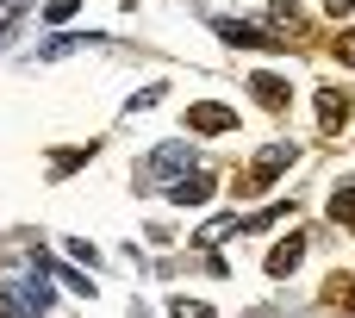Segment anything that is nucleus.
Masks as SVG:
<instances>
[{"label":"nucleus","mask_w":355,"mask_h":318,"mask_svg":"<svg viewBox=\"0 0 355 318\" xmlns=\"http://www.w3.org/2000/svg\"><path fill=\"white\" fill-rule=\"evenodd\" d=\"M50 281L44 275H0V318H44Z\"/></svg>","instance_id":"1"},{"label":"nucleus","mask_w":355,"mask_h":318,"mask_svg":"<svg viewBox=\"0 0 355 318\" xmlns=\"http://www.w3.org/2000/svg\"><path fill=\"white\" fill-rule=\"evenodd\" d=\"M293 156H300L293 144H268V150H262V156H256V162H250L237 181H231V187H237V200H250V194H268V187H275V175H281Z\"/></svg>","instance_id":"2"},{"label":"nucleus","mask_w":355,"mask_h":318,"mask_svg":"<svg viewBox=\"0 0 355 318\" xmlns=\"http://www.w3.org/2000/svg\"><path fill=\"white\" fill-rule=\"evenodd\" d=\"M212 194H218V175H212V169H187L181 181H168V200H175V206H206Z\"/></svg>","instance_id":"3"},{"label":"nucleus","mask_w":355,"mask_h":318,"mask_svg":"<svg viewBox=\"0 0 355 318\" xmlns=\"http://www.w3.org/2000/svg\"><path fill=\"white\" fill-rule=\"evenodd\" d=\"M250 94H256L268 112H287V106H293V81L275 75V69H256V75H250Z\"/></svg>","instance_id":"4"},{"label":"nucleus","mask_w":355,"mask_h":318,"mask_svg":"<svg viewBox=\"0 0 355 318\" xmlns=\"http://www.w3.org/2000/svg\"><path fill=\"white\" fill-rule=\"evenodd\" d=\"M300 262H306V231H287V237L268 250V275H275V281H287Z\"/></svg>","instance_id":"5"},{"label":"nucleus","mask_w":355,"mask_h":318,"mask_svg":"<svg viewBox=\"0 0 355 318\" xmlns=\"http://www.w3.org/2000/svg\"><path fill=\"white\" fill-rule=\"evenodd\" d=\"M187 125H193V131H206V137H218V131H231V125H237V112H231V106H218V100H200V106H187Z\"/></svg>","instance_id":"6"},{"label":"nucleus","mask_w":355,"mask_h":318,"mask_svg":"<svg viewBox=\"0 0 355 318\" xmlns=\"http://www.w3.org/2000/svg\"><path fill=\"white\" fill-rule=\"evenodd\" d=\"M343 119H349V100H343L337 87H324V94H318V125L337 137V131H343Z\"/></svg>","instance_id":"7"},{"label":"nucleus","mask_w":355,"mask_h":318,"mask_svg":"<svg viewBox=\"0 0 355 318\" xmlns=\"http://www.w3.org/2000/svg\"><path fill=\"white\" fill-rule=\"evenodd\" d=\"M331 219H337V225H355V181L331 194Z\"/></svg>","instance_id":"8"},{"label":"nucleus","mask_w":355,"mask_h":318,"mask_svg":"<svg viewBox=\"0 0 355 318\" xmlns=\"http://www.w3.org/2000/svg\"><path fill=\"white\" fill-rule=\"evenodd\" d=\"M168 312H175V318H212V306H206V300H187V294H181Z\"/></svg>","instance_id":"9"},{"label":"nucleus","mask_w":355,"mask_h":318,"mask_svg":"<svg viewBox=\"0 0 355 318\" xmlns=\"http://www.w3.org/2000/svg\"><path fill=\"white\" fill-rule=\"evenodd\" d=\"M25 6H31V0H0V31H6V25H12V19H19Z\"/></svg>","instance_id":"10"},{"label":"nucleus","mask_w":355,"mask_h":318,"mask_svg":"<svg viewBox=\"0 0 355 318\" xmlns=\"http://www.w3.org/2000/svg\"><path fill=\"white\" fill-rule=\"evenodd\" d=\"M337 62H349V69H355V31H343V37H337Z\"/></svg>","instance_id":"11"},{"label":"nucleus","mask_w":355,"mask_h":318,"mask_svg":"<svg viewBox=\"0 0 355 318\" xmlns=\"http://www.w3.org/2000/svg\"><path fill=\"white\" fill-rule=\"evenodd\" d=\"M69 12H75V0H50V12H44V19H50V25H62Z\"/></svg>","instance_id":"12"},{"label":"nucleus","mask_w":355,"mask_h":318,"mask_svg":"<svg viewBox=\"0 0 355 318\" xmlns=\"http://www.w3.org/2000/svg\"><path fill=\"white\" fill-rule=\"evenodd\" d=\"M324 6H331V12H349V6H355V0H324Z\"/></svg>","instance_id":"13"},{"label":"nucleus","mask_w":355,"mask_h":318,"mask_svg":"<svg viewBox=\"0 0 355 318\" xmlns=\"http://www.w3.org/2000/svg\"><path fill=\"white\" fill-rule=\"evenodd\" d=\"M250 318H268V312H250Z\"/></svg>","instance_id":"14"}]
</instances>
